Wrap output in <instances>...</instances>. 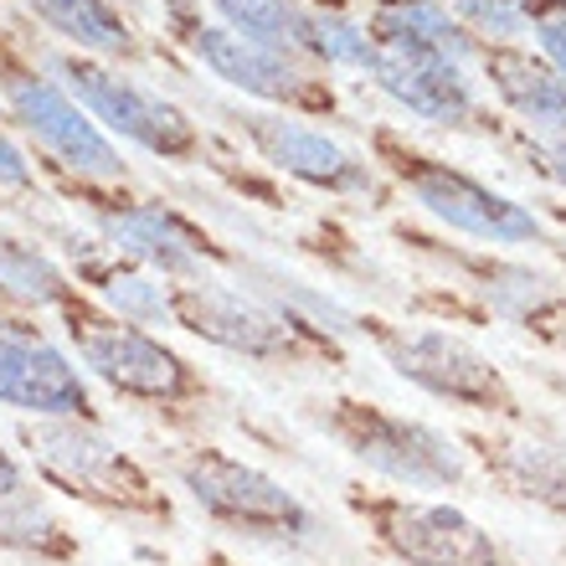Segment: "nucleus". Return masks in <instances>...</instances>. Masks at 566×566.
Wrapping results in <instances>:
<instances>
[{
    "label": "nucleus",
    "instance_id": "obj_16",
    "mask_svg": "<svg viewBox=\"0 0 566 566\" xmlns=\"http://www.w3.org/2000/svg\"><path fill=\"white\" fill-rule=\"evenodd\" d=\"M371 93L391 104L402 119L443 129V135H490L500 139V114L490 108V93L474 67L418 52H387L376 46V62L366 73Z\"/></svg>",
    "mask_w": 566,
    "mask_h": 566
},
{
    "label": "nucleus",
    "instance_id": "obj_1",
    "mask_svg": "<svg viewBox=\"0 0 566 566\" xmlns=\"http://www.w3.org/2000/svg\"><path fill=\"white\" fill-rule=\"evenodd\" d=\"M366 155L387 176L391 196H407V207L418 211L432 232L474 242V248H500V253L552 248L556 227L531 201L490 186L469 165L443 160V155L412 145L397 124H387V119L366 124Z\"/></svg>",
    "mask_w": 566,
    "mask_h": 566
},
{
    "label": "nucleus",
    "instance_id": "obj_29",
    "mask_svg": "<svg viewBox=\"0 0 566 566\" xmlns=\"http://www.w3.org/2000/svg\"><path fill=\"white\" fill-rule=\"evenodd\" d=\"M515 155L531 176H541L552 191L566 196V139H531V135H515Z\"/></svg>",
    "mask_w": 566,
    "mask_h": 566
},
{
    "label": "nucleus",
    "instance_id": "obj_33",
    "mask_svg": "<svg viewBox=\"0 0 566 566\" xmlns=\"http://www.w3.org/2000/svg\"><path fill=\"white\" fill-rule=\"evenodd\" d=\"M201 566H238V562H227V556H207Z\"/></svg>",
    "mask_w": 566,
    "mask_h": 566
},
{
    "label": "nucleus",
    "instance_id": "obj_18",
    "mask_svg": "<svg viewBox=\"0 0 566 566\" xmlns=\"http://www.w3.org/2000/svg\"><path fill=\"white\" fill-rule=\"evenodd\" d=\"M227 279H238L242 289H253L258 298H269L279 314H289L310 340H319L335 356H350L360 345V310L345 304L329 283L304 279L298 269H289L283 258H263L253 248H232V269Z\"/></svg>",
    "mask_w": 566,
    "mask_h": 566
},
{
    "label": "nucleus",
    "instance_id": "obj_17",
    "mask_svg": "<svg viewBox=\"0 0 566 566\" xmlns=\"http://www.w3.org/2000/svg\"><path fill=\"white\" fill-rule=\"evenodd\" d=\"M463 448L494 490L521 500L531 510H546L566 521V438L546 428H525V422H490V428H469Z\"/></svg>",
    "mask_w": 566,
    "mask_h": 566
},
{
    "label": "nucleus",
    "instance_id": "obj_3",
    "mask_svg": "<svg viewBox=\"0 0 566 566\" xmlns=\"http://www.w3.org/2000/svg\"><path fill=\"white\" fill-rule=\"evenodd\" d=\"M62 345L73 350L93 387H104L108 397H119L145 412H201L211 402V381L191 356H180L165 340V329L135 325L108 314L104 304H93L88 294H77L67 310L57 314Z\"/></svg>",
    "mask_w": 566,
    "mask_h": 566
},
{
    "label": "nucleus",
    "instance_id": "obj_5",
    "mask_svg": "<svg viewBox=\"0 0 566 566\" xmlns=\"http://www.w3.org/2000/svg\"><path fill=\"white\" fill-rule=\"evenodd\" d=\"M360 345L376 350L397 381L432 402L490 422H531L521 387L505 376V366L490 350H479L469 335L448 329L443 319L422 325V319H387V314L360 310Z\"/></svg>",
    "mask_w": 566,
    "mask_h": 566
},
{
    "label": "nucleus",
    "instance_id": "obj_13",
    "mask_svg": "<svg viewBox=\"0 0 566 566\" xmlns=\"http://www.w3.org/2000/svg\"><path fill=\"white\" fill-rule=\"evenodd\" d=\"M176 329L222 356L273 366V371H314V366L345 360L319 340H310L289 314H279L269 298H258L253 289H242L227 273L176 283Z\"/></svg>",
    "mask_w": 566,
    "mask_h": 566
},
{
    "label": "nucleus",
    "instance_id": "obj_9",
    "mask_svg": "<svg viewBox=\"0 0 566 566\" xmlns=\"http://www.w3.org/2000/svg\"><path fill=\"white\" fill-rule=\"evenodd\" d=\"M170 36L191 67H201L227 93H238L242 104L283 108V114H304L319 124L340 119V88L314 62L253 42V36L222 27L217 15H201L196 6H170Z\"/></svg>",
    "mask_w": 566,
    "mask_h": 566
},
{
    "label": "nucleus",
    "instance_id": "obj_10",
    "mask_svg": "<svg viewBox=\"0 0 566 566\" xmlns=\"http://www.w3.org/2000/svg\"><path fill=\"white\" fill-rule=\"evenodd\" d=\"M227 139L253 155L273 180H289L298 191L329 196V201H350V207H376L391 196L387 176L376 170L366 149L345 145L329 124L304 119V114H283V108H227Z\"/></svg>",
    "mask_w": 566,
    "mask_h": 566
},
{
    "label": "nucleus",
    "instance_id": "obj_11",
    "mask_svg": "<svg viewBox=\"0 0 566 566\" xmlns=\"http://www.w3.org/2000/svg\"><path fill=\"white\" fill-rule=\"evenodd\" d=\"M0 114L57 180L135 186V165L42 62H0Z\"/></svg>",
    "mask_w": 566,
    "mask_h": 566
},
{
    "label": "nucleus",
    "instance_id": "obj_23",
    "mask_svg": "<svg viewBox=\"0 0 566 566\" xmlns=\"http://www.w3.org/2000/svg\"><path fill=\"white\" fill-rule=\"evenodd\" d=\"M77 294H83L77 279L67 273V263H62L46 242L0 227V304H6V310L52 314V319H57Z\"/></svg>",
    "mask_w": 566,
    "mask_h": 566
},
{
    "label": "nucleus",
    "instance_id": "obj_12",
    "mask_svg": "<svg viewBox=\"0 0 566 566\" xmlns=\"http://www.w3.org/2000/svg\"><path fill=\"white\" fill-rule=\"evenodd\" d=\"M340 500L376 552L397 566H521L505 552V541L490 536L469 510H459L443 494L350 484Z\"/></svg>",
    "mask_w": 566,
    "mask_h": 566
},
{
    "label": "nucleus",
    "instance_id": "obj_7",
    "mask_svg": "<svg viewBox=\"0 0 566 566\" xmlns=\"http://www.w3.org/2000/svg\"><path fill=\"white\" fill-rule=\"evenodd\" d=\"M62 196H67L77 222L88 227L108 253L129 258V263L160 273L170 283L232 269V242H222L196 211H186L180 201H170L160 191L62 180Z\"/></svg>",
    "mask_w": 566,
    "mask_h": 566
},
{
    "label": "nucleus",
    "instance_id": "obj_30",
    "mask_svg": "<svg viewBox=\"0 0 566 566\" xmlns=\"http://www.w3.org/2000/svg\"><path fill=\"white\" fill-rule=\"evenodd\" d=\"M525 335H536L546 350H556V356H566V294L556 298V304H546V310L525 325Z\"/></svg>",
    "mask_w": 566,
    "mask_h": 566
},
{
    "label": "nucleus",
    "instance_id": "obj_27",
    "mask_svg": "<svg viewBox=\"0 0 566 566\" xmlns=\"http://www.w3.org/2000/svg\"><path fill=\"white\" fill-rule=\"evenodd\" d=\"M0 196H42V170L31 160L27 139L0 114Z\"/></svg>",
    "mask_w": 566,
    "mask_h": 566
},
{
    "label": "nucleus",
    "instance_id": "obj_20",
    "mask_svg": "<svg viewBox=\"0 0 566 566\" xmlns=\"http://www.w3.org/2000/svg\"><path fill=\"white\" fill-rule=\"evenodd\" d=\"M366 27H371L376 46H387V52H418V57L479 67V42L459 27L448 0H371Z\"/></svg>",
    "mask_w": 566,
    "mask_h": 566
},
{
    "label": "nucleus",
    "instance_id": "obj_34",
    "mask_svg": "<svg viewBox=\"0 0 566 566\" xmlns=\"http://www.w3.org/2000/svg\"><path fill=\"white\" fill-rule=\"evenodd\" d=\"M310 6H345V0H310Z\"/></svg>",
    "mask_w": 566,
    "mask_h": 566
},
{
    "label": "nucleus",
    "instance_id": "obj_22",
    "mask_svg": "<svg viewBox=\"0 0 566 566\" xmlns=\"http://www.w3.org/2000/svg\"><path fill=\"white\" fill-rule=\"evenodd\" d=\"M27 11L36 15L67 52H83V57H98V62H119V67L145 62V42H139V31L129 27V15H124L119 0H27Z\"/></svg>",
    "mask_w": 566,
    "mask_h": 566
},
{
    "label": "nucleus",
    "instance_id": "obj_24",
    "mask_svg": "<svg viewBox=\"0 0 566 566\" xmlns=\"http://www.w3.org/2000/svg\"><path fill=\"white\" fill-rule=\"evenodd\" d=\"M207 15H217L222 27L242 31L263 46H279L289 57L310 62V0H207Z\"/></svg>",
    "mask_w": 566,
    "mask_h": 566
},
{
    "label": "nucleus",
    "instance_id": "obj_8",
    "mask_svg": "<svg viewBox=\"0 0 566 566\" xmlns=\"http://www.w3.org/2000/svg\"><path fill=\"white\" fill-rule=\"evenodd\" d=\"M42 67L88 108L98 129L119 149H135L145 160L176 165V170H191V165L201 170L211 149L201 119H191V108H180L170 93L145 83L135 67L83 57V52H46Z\"/></svg>",
    "mask_w": 566,
    "mask_h": 566
},
{
    "label": "nucleus",
    "instance_id": "obj_14",
    "mask_svg": "<svg viewBox=\"0 0 566 566\" xmlns=\"http://www.w3.org/2000/svg\"><path fill=\"white\" fill-rule=\"evenodd\" d=\"M397 242L474 319H500V325L525 329L546 304L566 294L562 279H552L546 269H531V263H521L515 253H500V248L448 242L443 232H422V227H397Z\"/></svg>",
    "mask_w": 566,
    "mask_h": 566
},
{
    "label": "nucleus",
    "instance_id": "obj_15",
    "mask_svg": "<svg viewBox=\"0 0 566 566\" xmlns=\"http://www.w3.org/2000/svg\"><path fill=\"white\" fill-rule=\"evenodd\" d=\"M0 407L15 418H98V391L36 314L0 310Z\"/></svg>",
    "mask_w": 566,
    "mask_h": 566
},
{
    "label": "nucleus",
    "instance_id": "obj_4",
    "mask_svg": "<svg viewBox=\"0 0 566 566\" xmlns=\"http://www.w3.org/2000/svg\"><path fill=\"white\" fill-rule=\"evenodd\" d=\"M170 479L217 531L273 552H314L325 541L319 510L294 494L263 463H248L217 443H186L170 453Z\"/></svg>",
    "mask_w": 566,
    "mask_h": 566
},
{
    "label": "nucleus",
    "instance_id": "obj_25",
    "mask_svg": "<svg viewBox=\"0 0 566 566\" xmlns=\"http://www.w3.org/2000/svg\"><path fill=\"white\" fill-rule=\"evenodd\" d=\"M310 62L329 77H366L376 62V36L366 15H350L345 6H314L310 21Z\"/></svg>",
    "mask_w": 566,
    "mask_h": 566
},
{
    "label": "nucleus",
    "instance_id": "obj_19",
    "mask_svg": "<svg viewBox=\"0 0 566 566\" xmlns=\"http://www.w3.org/2000/svg\"><path fill=\"white\" fill-rule=\"evenodd\" d=\"M479 83L494 108L515 124V135L566 139V77L541 62L531 46H490L479 52Z\"/></svg>",
    "mask_w": 566,
    "mask_h": 566
},
{
    "label": "nucleus",
    "instance_id": "obj_32",
    "mask_svg": "<svg viewBox=\"0 0 566 566\" xmlns=\"http://www.w3.org/2000/svg\"><path fill=\"white\" fill-rule=\"evenodd\" d=\"M541 387H546V391H556V397H562V402H566V376H556V371H541Z\"/></svg>",
    "mask_w": 566,
    "mask_h": 566
},
{
    "label": "nucleus",
    "instance_id": "obj_26",
    "mask_svg": "<svg viewBox=\"0 0 566 566\" xmlns=\"http://www.w3.org/2000/svg\"><path fill=\"white\" fill-rule=\"evenodd\" d=\"M448 11L459 15V27L490 46H531V0H448Z\"/></svg>",
    "mask_w": 566,
    "mask_h": 566
},
{
    "label": "nucleus",
    "instance_id": "obj_6",
    "mask_svg": "<svg viewBox=\"0 0 566 566\" xmlns=\"http://www.w3.org/2000/svg\"><path fill=\"white\" fill-rule=\"evenodd\" d=\"M310 422L387 490L453 494L474 479V459L459 432L412 418V412H391L366 397H325V402H314Z\"/></svg>",
    "mask_w": 566,
    "mask_h": 566
},
{
    "label": "nucleus",
    "instance_id": "obj_35",
    "mask_svg": "<svg viewBox=\"0 0 566 566\" xmlns=\"http://www.w3.org/2000/svg\"><path fill=\"white\" fill-rule=\"evenodd\" d=\"M119 6H124V0H119Z\"/></svg>",
    "mask_w": 566,
    "mask_h": 566
},
{
    "label": "nucleus",
    "instance_id": "obj_21",
    "mask_svg": "<svg viewBox=\"0 0 566 566\" xmlns=\"http://www.w3.org/2000/svg\"><path fill=\"white\" fill-rule=\"evenodd\" d=\"M0 552L27 556L42 566H77L83 562V541L73 536V525L57 515V505L46 500L42 479H11L0 484Z\"/></svg>",
    "mask_w": 566,
    "mask_h": 566
},
{
    "label": "nucleus",
    "instance_id": "obj_28",
    "mask_svg": "<svg viewBox=\"0 0 566 566\" xmlns=\"http://www.w3.org/2000/svg\"><path fill=\"white\" fill-rule=\"evenodd\" d=\"M531 52L566 77V0H531Z\"/></svg>",
    "mask_w": 566,
    "mask_h": 566
},
{
    "label": "nucleus",
    "instance_id": "obj_2",
    "mask_svg": "<svg viewBox=\"0 0 566 566\" xmlns=\"http://www.w3.org/2000/svg\"><path fill=\"white\" fill-rule=\"evenodd\" d=\"M15 438L46 490L129 525H176V500L160 474L98 418H27Z\"/></svg>",
    "mask_w": 566,
    "mask_h": 566
},
{
    "label": "nucleus",
    "instance_id": "obj_31",
    "mask_svg": "<svg viewBox=\"0 0 566 566\" xmlns=\"http://www.w3.org/2000/svg\"><path fill=\"white\" fill-rule=\"evenodd\" d=\"M11 479H27V463L15 459L11 448H0V484H11Z\"/></svg>",
    "mask_w": 566,
    "mask_h": 566
}]
</instances>
